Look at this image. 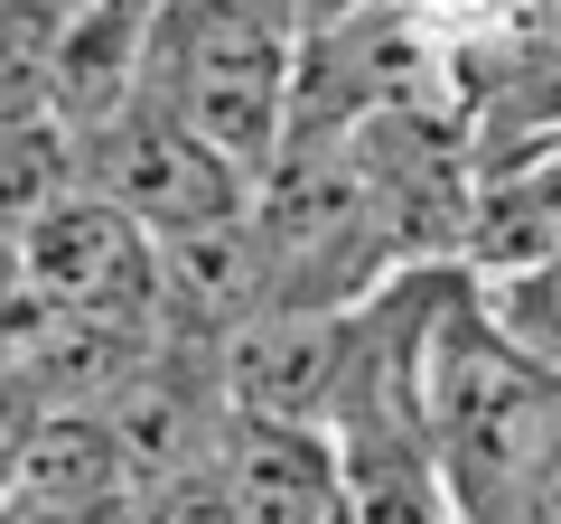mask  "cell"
<instances>
[{"label": "cell", "mask_w": 561, "mask_h": 524, "mask_svg": "<svg viewBox=\"0 0 561 524\" xmlns=\"http://www.w3.org/2000/svg\"><path fill=\"white\" fill-rule=\"evenodd\" d=\"M505 524H561V441L542 449V468L524 478V497L505 505Z\"/></svg>", "instance_id": "obj_8"}, {"label": "cell", "mask_w": 561, "mask_h": 524, "mask_svg": "<svg viewBox=\"0 0 561 524\" xmlns=\"http://www.w3.org/2000/svg\"><path fill=\"white\" fill-rule=\"evenodd\" d=\"M431 431H440V468L459 524H505L542 449L561 441V375L534 365L496 319H486L478 282H449L440 328H431Z\"/></svg>", "instance_id": "obj_2"}, {"label": "cell", "mask_w": 561, "mask_h": 524, "mask_svg": "<svg viewBox=\"0 0 561 524\" xmlns=\"http://www.w3.org/2000/svg\"><path fill=\"white\" fill-rule=\"evenodd\" d=\"M552 10H561V0H534V20H552Z\"/></svg>", "instance_id": "obj_10"}, {"label": "cell", "mask_w": 561, "mask_h": 524, "mask_svg": "<svg viewBox=\"0 0 561 524\" xmlns=\"http://www.w3.org/2000/svg\"><path fill=\"white\" fill-rule=\"evenodd\" d=\"M76 187L84 197H113L150 235H197V225H225V216H253L262 206V179H243L216 141H197L150 94L122 103L94 132H76Z\"/></svg>", "instance_id": "obj_3"}, {"label": "cell", "mask_w": 561, "mask_h": 524, "mask_svg": "<svg viewBox=\"0 0 561 524\" xmlns=\"http://www.w3.org/2000/svg\"><path fill=\"white\" fill-rule=\"evenodd\" d=\"M468 282H478V272H468ZM478 300H486V319H496L524 356L561 375V243H542L524 272H486Z\"/></svg>", "instance_id": "obj_6"}, {"label": "cell", "mask_w": 561, "mask_h": 524, "mask_svg": "<svg viewBox=\"0 0 561 524\" xmlns=\"http://www.w3.org/2000/svg\"><path fill=\"white\" fill-rule=\"evenodd\" d=\"M225 497H234V524H337L356 515L346 505V459L337 431L319 422H234L225 412Z\"/></svg>", "instance_id": "obj_5"}, {"label": "cell", "mask_w": 561, "mask_h": 524, "mask_svg": "<svg viewBox=\"0 0 561 524\" xmlns=\"http://www.w3.org/2000/svg\"><path fill=\"white\" fill-rule=\"evenodd\" d=\"M356 309H272L243 338H225L216 346L225 412L234 422H319L328 431V412L346 394V365H356Z\"/></svg>", "instance_id": "obj_4"}, {"label": "cell", "mask_w": 561, "mask_h": 524, "mask_svg": "<svg viewBox=\"0 0 561 524\" xmlns=\"http://www.w3.org/2000/svg\"><path fill=\"white\" fill-rule=\"evenodd\" d=\"M309 10L300 0H150L140 94L216 141L243 179H272L300 113Z\"/></svg>", "instance_id": "obj_1"}, {"label": "cell", "mask_w": 561, "mask_h": 524, "mask_svg": "<svg viewBox=\"0 0 561 524\" xmlns=\"http://www.w3.org/2000/svg\"><path fill=\"white\" fill-rule=\"evenodd\" d=\"M300 10H309V38H319V29H346L365 10H383V0H300Z\"/></svg>", "instance_id": "obj_9"}, {"label": "cell", "mask_w": 561, "mask_h": 524, "mask_svg": "<svg viewBox=\"0 0 561 524\" xmlns=\"http://www.w3.org/2000/svg\"><path fill=\"white\" fill-rule=\"evenodd\" d=\"M421 38H440L449 57H478V47H505L534 29V0H393Z\"/></svg>", "instance_id": "obj_7"}, {"label": "cell", "mask_w": 561, "mask_h": 524, "mask_svg": "<svg viewBox=\"0 0 561 524\" xmlns=\"http://www.w3.org/2000/svg\"><path fill=\"white\" fill-rule=\"evenodd\" d=\"M0 505H10V468H0Z\"/></svg>", "instance_id": "obj_11"}]
</instances>
